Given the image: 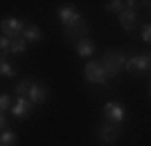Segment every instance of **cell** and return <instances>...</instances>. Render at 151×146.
<instances>
[{"label":"cell","instance_id":"obj_10","mask_svg":"<svg viewBox=\"0 0 151 146\" xmlns=\"http://www.w3.org/2000/svg\"><path fill=\"white\" fill-rule=\"evenodd\" d=\"M119 18H121V26L125 31H133L135 24H137V12L133 10V8H125V10H121Z\"/></svg>","mask_w":151,"mask_h":146},{"label":"cell","instance_id":"obj_20","mask_svg":"<svg viewBox=\"0 0 151 146\" xmlns=\"http://www.w3.org/2000/svg\"><path fill=\"white\" fill-rule=\"evenodd\" d=\"M141 36H143L145 43H149V45H151V24H145V26L141 28Z\"/></svg>","mask_w":151,"mask_h":146},{"label":"cell","instance_id":"obj_2","mask_svg":"<svg viewBox=\"0 0 151 146\" xmlns=\"http://www.w3.org/2000/svg\"><path fill=\"white\" fill-rule=\"evenodd\" d=\"M101 63H103L107 75H111V77H113V75H117V73L125 67L127 59H125V55H123V53H119V51H111V53H107V55L103 57Z\"/></svg>","mask_w":151,"mask_h":146},{"label":"cell","instance_id":"obj_13","mask_svg":"<svg viewBox=\"0 0 151 146\" xmlns=\"http://www.w3.org/2000/svg\"><path fill=\"white\" fill-rule=\"evenodd\" d=\"M14 142H16V134L12 130H4L0 134V146H12Z\"/></svg>","mask_w":151,"mask_h":146},{"label":"cell","instance_id":"obj_3","mask_svg":"<svg viewBox=\"0 0 151 146\" xmlns=\"http://www.w3.org/2000/svg\"><path fill=\"white\" fill-rule=\"evenodd\" d=\"M129 73H145L149 71L151 67V53H143V55H135V57H129L127 63H125Z\"/></svg>","mask_w":151,"mask_h":146},{"label":"cell","instance_id":"obj_12","mask_svg":"<svg viewBox=\"0 0 151 146\" xmlns=\"http://www.w3.org/2000/svg\"><path fill=\"white\" fill-rule=\"evenodd\" d=\"M77 53H79V57H91L95 53V43L89 41V39L77 41Z\"/></svg>","mask_w":151,"mask_h":146},{"label":"cell","instance_id":"obj_8","mask_svg":"<svg viewBox=\"0 0 151 146\" xmlns=\"http://www.w3.org/2000/svg\"><path fill=\"white\" fill-rule=\"evenodd\" d=\"M99 138H101V142H105V144H113L117 138H119V130L115 128V124H103L99 128Z\"/></svg>","mask_w":151,"mask_h":146},{"label":"cell","instance_id":"obj_21","mask_svg":"<svg viewBox=\"0 0 151 146\" xmlns=\"http://www.w3.org/2000/svg\"><path fill=\"white\" fill-rule=\"evenodd\" d=\"M4 126H6V120H4V116H2V112H0V130H4Z\"/></svg>","mask_w":151,"mask_h":146},{"label":"cell","instance_id":"obj_14","mask_svg":"<svg viewBox=\"0 0 151 146\" xmlns=\"http://www.w3.org/2000/svg\"><path fill=\"white\" fill-rule=\"evenodd\" d=\"M26 45H28V43H26L24 39H20V36H18V39H12L10 53H24V51H26Z\"/></svg>","mask_w":151,"mask_h":146},{"label":"cell","instance_id":"obj_1","mask_svg":"<svg viewBox=\"0 0 151 146\" xmlns=\"http://www.w3.org/2000/svg\"><path fill=\"white\" fill-rule=\"evenodd\" d=\"M107 71H105L101 61H89L85 65V79L93 85H105L107 83Z\"/></svg>","mask_w":151,"mask_h":146},{"label":"cell","instance_id":"obj_22","mask_svg":"<svg viewBox=\"0 0 151 146\" xmlns=\"http://www.w3.org/2000/svg\"><path fill=\"white\" fill-rule=\"evenodd\" d=\"M149 96H151V87H149Z\"/></svg>","mask_w":151,"mask_h":146},{"label":"cell","instance_id":"obj_19","mask_svg":"<svg viewBox=\"0 0 151 146\" xmlns=\"http://www.w3.org/2000/svg\"><path fill=\"white\" fill-rule=\"evenodd\" d=\"M10 108H12L10 96H6V93H2V96H0V112H4V110H10Z\"/></svg>","mask_w":151,"mask_h":146},{"label":"cell","instance_id":"obj_6","mask_svg":"<svg viewBox=\"0 0 151 146\" xmlns=\"http://www.w3.org/2000/svg\"><path fill=\"white\" fill-rule=\"evenodd\" d=\"M58 18L69 28H75L79 24V20H81V12L77 10L75 6H63V8H58Z\"/></svg>","mask_w":151,"mask_h":146},{"label":"cell","instance_id":"obj_23","mask_svg":"<svg viewBox=\"0 0 151 146\" xmlns=\"http://www.w3.org/2000/svg\"><path fill=\"white\" fill-rule=\"evenodd\" d=\"M149 69H151V67H149Z\"/></svg>","mask_w":151,"mask_h":146},{"label":"cell","instance_id":"obj_7","mask_svg":"<svg viewBox=\"0 0 151 146\" xmlns=\"http://www.w3.org/2000/svg\"><path fill=\"white\" fill-rule=\"evenodd\" d=\"M47 97H48V89L45 85L30 81V89H28V101L30 104H42Z\"/></svg>","mask_w":151,"mask_h":146},{"label":"cell","instance_id":"obj_4","mask_svg":"<svg viewBox=\"0 0 151 146\" xmlns=\"http://www.w3.org/2000/svg\"><path fill=\"white\" fill-rule=\"evenodd\" d=\"M24 20H20V18H4L2 23H0V31H2V35L8 36V39H18V35H22L24 31Z\"/></svg>","mask_w":151,"mask_h":146},{"label":"cell","instance_id":"obj_5","mask_svg":"<svg viewBox=\"0 0 151 146\" xmlns=\"http://www.w3.org/2000/svg\"><path fill=\"white\" fill-rule=\"evenodd\" d=\"M103 116L109 120V124H121L125 120V108L117 101H109L103 108Z\"/></svg>","mask_w":151,"mask_h":146},{"label":"cell","instance_id":"obj_15","mask_svg":"<svg viewBox=\"0 0 151 146\" xmlns=\"http://www.w3.org/2000/svg\"><path fill=\"white\" fill-rule=\"evenodd\" d=\"M0 75H2V77H12V75H14V67H12L4 57H0Z\"/></svg>","mask_w":151,"mask_h":146},{"label":"cell","instance_id":"obj_16","mask_svg":"<svg viewBox=\"0 0 151 146\" xmlns=\"http://www.w3.org/2000/svg\"><path fill=\"white\" fill-rule=\"evenodd\" d=\"M28 89H30V81H20V83L16 85V96L28 99Z\"/></svg>","mask_w":151,"mask_h":146},{"label":"cell","instance_id":"obj_18","mask_svg":"<svg viewBox=\"0 0 151 146\" xmlns=\"http://www.w3.org/2000/svg\"><path fill=\"white\" fill-rule=\"evenodd\" d=\"M121 8H125V2H121V0L107 2V10H109V12H121Z\"/></svg>","mask_w":151,"mask_h":146},{"label":"cell","instance_id":"obj_9","mask_svg":"<svg viewBox=\"0 0 151 146\" xmlns=\"http://www.w3.org/2000/svg\"><path fill=\"white\" fill-rule=\"evenodd\" d=\"M30 110H32V104L26 99V97H18L14 104H12V116H16V118H24V116H28L30 114Z\"/></svg>","mask_w":151,"mask_h":146},{"label":"cell","instance_id":"obj_17","mask_svg":"<svg viewBox=\"0 0 151 146\" xmlns=\"http://www.w3.org/2000/svg\"><path fill=\"white\" fill-rule=\"evenodd\" d=\"M10 43H12V39H8V36H0V53L2 55H8L10 53Z\"/></svg>","mask_w":151,"mask_h":146},{"label":"cell","instance_id":"obj_11","mask_svg":"<svg viewBox=\"0 0 151 146\" xmlns=\"http://www.w3.org/2000/svg\"><path fill=\"white\" fill-rule=\"evenodd\" d=\"M40 28L38 26H35V24H26L22 31V39L26 41V43H38L40 41Z\"/></svg>","mask_w":151,"mask_h":146}]
</instances>
